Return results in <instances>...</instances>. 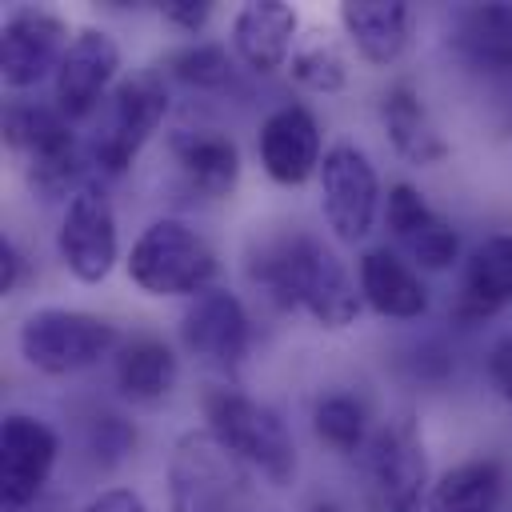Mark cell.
I'll return each mask as SVG.
<instances>
[{
  "instance_id": "obj_1",
  "label": "cell",
  "mask_w": 512,
  "mask_h": 512,
  "mask_svg": "<svg viewBox=\"0 0 512 512\" xmlns=\"http://www.w3.org/2000/svg\"><path fill=\"white\" fill-rule=\"evenodd\" d=\"M252 284L276 308H304L320 328H348L360 316V292L344 260L312 232H284L256 248L248 264Z\"/></svg>"
},
{
  "instance_id": "obj_2",
  "label": "cell",
  "mask_w": 512,
  "mask_h": 512,
  "mask_svg": "<svg viewBox=\"0 0 512 512\" xmlns=\"http://www.w3.org/2000/svg\"><path fill=\"white\" fill-rule=\"evenodd\" d=\"M4 144L20 160V172L40 200H72L80 188H88V176H96L88 164V148H80L72 120L56 104L8 100Z\"/></svg>"
},
{
  "instance_id": "obj_3",
  "label": "cell",
  "mask_w": 512,
  "mask_h": 512,
  "mask_svg": "<svg viewBox=\"0 0 512 512\" xmlns=\"http://www.w3.org/2000/svg\"><path fill=\"white\" fill-rule=\"evenodd\" d=\"M204 428L252 472H260L272 488H288L296 480V440L276 408L244 396L240 388H208Z\"/></svg>"
},
{
  "instance_id": "obj_4",
  "label": "cell",
  "mask_w": 512,
  "mask_h": 512,
  "mask_svg": "<svg viewBox=\"0 0 512 512\" xmlns=\"http://www.w3.org/2000/svg\"><path fill=\"white\" fill-rule=\"evenodd\" d=\"M168 112V84L160 68H144L112 88V96L100 108V120L92 128L88 164L96 176H124L148 136L164 124Z\"/></svg>"
},
{
  "instance_id": "obj_5",
  "label": "cell",
  "mask_w": 512,
  "mask_h": 512,
  "mask_svg": "<svg viewBox=\"0 0 512 512\" xmlns=\"http://www.w3.org/2000/svg\"><path fill=\"white\" fill-rule=\"evenodd\" d=\"M128 280L148 296H200L216 280V252L212 244L184 220L164 216L152 220L132 252H128Z\"/></svg>"
},
{
  "instance_id": "obj_6",
  "label": "cell",
  "mask_w": 512,
  "mask_h": 512,
  "mask_svg": "<svg viewBox=\"0 0 512 512\" xmlns=\"http://www.w3.org/2000/svg\"><path fill=\"white\" fill-rule=\"evenodd\" d=\"M168 512H248V468L208 428H188L172 444Z\"/></svg>"
},
{
  "instance_id": "obj_7",
  "label": "cell",
  "mask_w": 512,
  "mask_h": 512,
  "mask_svg": "<svg viewBox=\"0 0 512 512\" xmlns=\"http://www.w3.org/2000/svg\"><path fill=\"white\" fill-rule=\"evenodd\" d=\"M120 328L108 316L80 312V308H36L24 316L16 332V348L28 368L44 376H72L104 356H116Z\"/></svg>"
},
{
  "instance_id": "obj_8",
  "label": "cell",
  "mask_w": 512,
  "mask_h": 512,
  "mask_svg": "<svg viewBox=\"0 0 512 512\" xmlns=\"http://www.w3.org/2000/svg\"><path fill=\"white\" fill-rule=\"evenodd\" d=\"M364 476L384 512H416L428 492V448L420 424L404 412L372 428L364 444Z\"/></svg>"
},
{
  "instance_id": "obj_9",
  "label": "cell",
  "mask_w": 512,
  "mask_h": 512,
  "mask_svg": "<svg viewBox=\"0 0 512 512\" xmlns=\"http://www.w3.org/2000/svg\"><path fill=\"white\" fill-rule=\"evenodd\" d=\"M320 212L336 240L356 244L372 232L380 212V176L364 148L332 144L320 160Z\"/></svg>"
},
{
  "instance_id": "obj_10",
  "label": "cell",
  "mask_w": 512,
  "mask_h": 512,
  "mask_svg": "<svg viewBox=\"0 0 512 512\" xmlns=\"http://www.w3.org/2000/svg\"><path fill=\"white\" fill-rule=\"evenodd\" d=\"M68 20L52 8L24 4L4 16L0 28V76L8 88L24 92L40 80H56V68L68 52Z\"/></svg>"
},
{
  "instance_id": "obj_11",
  "label": "cell",
  "mask_w": 512,
  "mask_h": 512,
  "mask_svg": "<svg viewBox=\"0 0 512 512\" xmlns=\"http://www.w3.org/2000/svg\"><path fill=\"white\" fill-rule=\"evenodd\" d=\"M56 252L80 284L108 280V272L120 260V232H116V212H112V200L104 196V188L88 184L64 204Z\"/></svg>"
},
{
  "instance_id": "obj_12",
  "label": "cell",
  "mask_w": 512,
  "mask_h": 512,
  "mask_svg": "<svg viewBox=\"0 0 512 512\" xmlns=\"http://www.w3.org/2000/svg\"><path fill=\"white\" fill-rule=\"evenodd\" d=\"M60 456V436L48 420L28 412H8L0 424V504L4 512H24L40 500Z\"/></svg>"
},
{
  "instance_id": "obj_13",
  "label": "cell",
  "mask_w": 512,
  "mask_h": 512,
  "mask_svg": "<svg viewBox=\"0 0 512 512\" xmlns=\"http://www.w3.org/2000/svg\"><path fill=\"white\" fill-rule=\"evenodd\" d=\"M180 336L196 360L232 376L252 348V316L236 292L212 284L208 292L188 300V308L180 316Z\"/></svg>"
},
{
  "instance_id": "obj_14",
  "label": "cell",
  "mask_w": 512,
  "mask_h": 512,
  "mask_svg": "<svg viewBox=\"0 0 512 512\" xmlns=\"http://www.w3.org/2000/svg\"><path fill=\"white\" fill-rule=\"evenodd\" d=\"M120 72V44L104 28H80L56 68V108L68 120H84L112 96V80Z\"/></svg>"
},
{
  "instance_id": "obj_15",
  "label": "cell",
  "mask_w": 512,
  "mask_h": 512,
  "mask_svg": "<svg viewBox=\"0 0 512 512\" xmlns=\"http://www.w3.org/2000/svg\"><path fill=\"white\" fill-rule=\"evenodd\" d=\"M256 152H260V168L284 184L296 188L312 176H320V160H324V132L320 120L308 104H280L264 116L260 136H256Z\"/></svg>"
},
{
  "instance_id": "obj_16",
  "label": "cell",
  "mask_w": 512,
  "mask_h": 512,
  "mask_svg": "<svg viewBox=\"0 0 512 512\" xmlns=\"http://www.w3.org/2000/svg\"><path fill=\"white\" fill-rule=\"evenodd\" d=\"M384 224L392 232V240L408 252V260L416 268H428V272H444L452 268L456 252H460V236L456 228L424 200L420 188L412 184H392L388 196H384Z\"/></svg>"
},
{
  "instance_id": "obj_17",
  "label": "cell",
  "mask_w": 512,
  "mask_h": 512,
  "mask_svg": "<svg viewBox=\"0 0 512 512\" xmlns=\"http://www.w3.org/2000/svg\"><path fill=\"white\" fill-rule=\"evenodd\" d=\"M300 12L288 0H248L232 16V52L252 72H280L296 52Z\"/></svg>"
},
{
  "instance_id": "obj_18",
  "label": "cell",
  "mask_w": 512,
  "mask_h": 512,
  "mask_svg": "<svg viewBox=\"0 0 512 512\" xmlns=\"http://www.w3.org/2000/svg\"><path fill=\"white\" fill-rule=\"evenodd\" d=\"M512 304V236L496 232L472 248L452 300L456 324H484Z\"/></svg>"
},
{
  "instance_id": "obj_19",
  "label": "cell",
  "mask_w": 512,
  "mask_h": 512,
  "mask_svg": "<svg viewBox=\"0 0 512 512\" xmlns=\"http://www.w3.org/2000/svg\"><path fill=\"white\" fill-rule=\"evenodd\" d=\"M168 152L176 160V168L184 172V180L208 196V200H228L240 184V148L228 132L220 128H172L168 132Z\"/></svg>"
},
{
  "instance_id": "obj_20",
  "label": "cell",
  "mask_w": 512,
  "mask_h": 512,
  "mask_svg": "<svg viewBox=\"0 0 512 512\" xmlns=\"http://www.w3.org/2000/svg\"><path fill=\"white\" fill-rule=\"evenodd\" d=\"M380 128H384L392 152L400 160H408L412 168H432V164L448 160V152H452L432 108L424 104V96L412 84H388L380 92Z\"/></svg>"
},
{
  "instance_id": "obj_21",
  "label": "cell",
  "mask_w": 512,
  "mask_h": 512,
  "mask_svg": "<svg viewBox=\"0 0 512 512\" xmlns=\"http://www.w3.org/2000/svg\"><path fill=\"white\" fill-rule=\"evenodd\" d=\"M356 280H360L364 304L372 312L388 316V320H416V316L428 312V288H424V280L388 244H376V248H364L360 252Z\"/></svg>"
},
{
  "instance_id": "obj_22",
  "label": "cell",
  "mask_w": 512,
  "mask_h": 512,
  "mask_svg": "<svg viewBox=\"0 0 512 512\" xmlns=\"http://www.w3.org/2000/svg\"><path fill=\"white\" fill-rule=\"evenodd\" d=\"M340 24L356 52L376 68L396 64L412 44V8L404 0H344Z\"/></svg>"
},
{
  "instance_id": "obj_23",
  "label": "cell",
  "mask_w": 512,
  "mask_h": 512,
  "mask_svg": "<svg viewBox=\"0 0 512 512\" xmlns=\"http://www.w3.org/2000/svg\"><path fill=\"white\" fill-rule=\"evenodd\" d=\"M452 52L480 72H512V4H468L452 20Z\"/></svg>"
},
{
  "instance_id": "obj_24",
  "label": "cell",
  "mask_w": 512,
  "mask_h": 512,
  "mask_svg": "<svg viewBox=\"0 0 512 512\" xmlns=\"http://www.w3.org/2000/svg\"><path fill=\"white\" fill-rule=\"evenodd\" d=\"M116 388L132 404L164 400L180 380V360L160 336H132L116 348Z\"/></svg>"
},
{
  "instance_id": "obj_25",
  "label": "cell",
  "mask_w": 512,
  "mask_h": 512,
  "mask_svg": "<svg viewBox=\"0 0 512 512\" xmlns=\"http://www.w3.org/2000/svg\"><path fill=\"white\" fill-rule=\"evenodd\" d=\"M504 504V464L496 456H476L448 468L432 488V512H500Z\"/></svg>"
},
{
  "instance_id": "obj_26",
  "label": "cell",
  "mask_w": 512,
  "mask_h": 512,
  "mask_svg": "<svg viewBox=\"0 0 512 512\" xmlns=\"http://www.w3.org/2000/svg\"><path fill=\"white\" fill-rule=\"evenodd\" d=\"M312 428L340 456L364 452V444L372 436V428H368V404L360 396H352V392H324L312 404Z\"/></svg>"
},
{
  "instance_id": "obj_27",
  "label": "cell",
  "mask_w": 512,
  "mask_h": 512,
  "mask_svg": "<svg viewBox=\"0 0 512 512\" xmlns=\"http://www.w3.org/2000/svg\"><path fill=\"white\" fill-rule=\"evenodd\" d=\"M164 76L188 84V88H200V92H216V88H228L232 84V52L216 40H192V44H180L164 56Z\"/></svg>"
},
{
  "instance_id": "obj_28",
  "label": "cell",
  "mask_w": 512,
  "mask_h": 512,
  "mask_svg": "<svg viewBox=\"0 0 512 512\" xmlns=\"http://www.w3.org/2000/svg\"><path fill=\"white\" fill-rule=\"evenodd\" d=\"M288 72H292V80L300 88L324 92V96L328 92H340L348 84V60H344V52L328 36H320V32H312V36H304L296 44V52L288 60Z\"/></svg>"
},
{
  "instance_id": "obj_29",
  "label": "cell",
  "mask_w": 512,
  "mask_h": 512,
  "mask_svg": "<svg viewBox=\"0 0 512 512\" xmlns=\"http://www.w3.org/2000/svg\"><path fill=\"white\" fill-rule=\"evenodd\" d=\"M84 444H88V452H92L96 464L116 468L136 448V428L124 416H116V412H96V416H88Z\"/></svg>"
},
{
  "instance_id": "obj_30",
  "label": "cell",
  "mask_w": 512,
  "mask_h": 512,
  "mask_svg": "<svg viewBox=\"0 0 512 512\" xmlns=\"http://www.w3.org/2000/svg\"><path fill=\"white\" fill-rule=\"evenodd\" d=\"M160 16H164L172 28L196 36V32L208 28V20H212V4H208V0H164V4H160Z\"/></svg>"
},
{
  "instance_id": "obj_31",
  "label": "cell",
  "mask_w": 512,
  "mask_h": 512,
  "mask_svg": "<svg viewBox=\"0 0 512 512\" xmlns=\"http://www.w3.org/2000/svg\"><path fill=\"white\" fill-rule=\"evenodd\" d=\"M28 256L20 252V244L8 236V232H0V296H12L16 288H24L28 284Z\"/></svg>"
},
{
  "instance_id": "obj_32",
  "label": "cell",
  "mask_w": 512,
  "mask_h": 512,
  "mask_svg": "<svg viewBox=\"0 0 512 512\" xmlns=\"http://www.w3.org/2000/svg\"><path fill=\"white\" fill-rule=\"evenodd\" d=\"M488 380H492V388L500 392V400L512 408V332L500 336V340L488 348Z\"/></svg>"
},
{
  "instance_id": "obj_33",
  "label": "cell",
  "mask_w": 512,
  "mask_h": 512,
  "mask_svg": "<svg viewBox=\"0 0 512 512\" xmlns=\"http://www.w3.org/2000/svg\"><path fill=\"white\" fill-rule=\"evenodd\" d=\"M84 512H152V508H148L144 496L132 492V488H104V492H96V496L84 504Z\"/></svg>"
},
{
  "instance_id": "obj_34",
  "label": "cell",
  "mask_w": 512,
  "mask_h": 512,
  "mask_svg": "<svg viewBox=\"0 0 512 512\" xmlns=\"http://www.w3.org/2000/svg\"><path fill=\"white\" fill-rule=\"evenodd\" d=\"M308 512H344V508H340V504H332V500H320V504H312Z\"/></svg>"
},
{
  "instance_id": "obj_35",
  "label": "cell",
  "mask_w": 512,
  "mask_h": 512,
  "mask_svg": "<svg viewBox=\"0 0 512 512\" xmlns=\"http://www.w3.org/2000/svg\"><path fill=\"white\" fill-rule=\"evenodd\" d=\"M24 512H60V508H56V504H40V500H36V504H32V508H24Z\"/></svg>"
}]
</instances>
